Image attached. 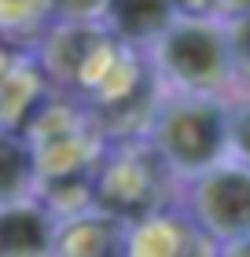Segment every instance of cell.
Instances as JSON below:
<instances>
[{
	"instance_id": "obj_1",
	"label": "cell",
	"mask_w": 250,
	"mask_h": 257,
	"mask_svg": "<svg viewBox=\"0 0 250 257\" xmlns=\"http://www.w3.org/2000/svg\"><path fill=\"white\" fill-rule=\"evenodd\" d=\"M158 140H162V151L177 166L199 169L217 158V151L224 144V121L206 103H184V107L165 114Z\"/></svg>"
},
{
	"instance_id": "obj_2",
	"label": "cell",
	"mask_w": 250,
	"mask_h": 257,
	"mask_svg": "<svg viewBox=\"0 0 250 257\" xmlns=\"http://www.w3.org/2000/svg\"><path fill=\"white\" fill-rule=\"evenodd\" d=\"M165 66L188 85H210L228 66V48L221 33L206 26H181L165 37Z\"/></svg>"
},
{
	"instance_id": "obj_3",
	"label": "cell",
	"mask_w": 250,
	"mask_h": 257,
	"mask_svg": "<svg viewBox=\"0 0 250 257\" xmlns=\"http://www.w3.org/2000/svg\"><path fill=\"white\" fill-rule=\"evenodd\" d=\"M199 217L217 235H246L250 231V173L224 169L202 180L195 195Z\"/></svg>"
},
{
	"instance_id": "obj_4",
	"label": "cell",
	"mask_w": 250,
	"mask_h": 257,
	"mask_svg": "<svg viewBox=\"0 0 250 257\" xmlns=\"http://www.w3.org/2000/svg\"><path fill=\"white\" fill-rule=\"evenodd\" d=\"M173 0H114V22L129 37H151L170 22Z\"/></svg>"
},
{
	"instance_id": "obj_5",
	"label": "cell",
	"mask_w": 250,
	"mask_h": 257,
	"mask_svg": "<svg viewBox=\"0 0 250 257\" xmlns=\"http://www.w3.org/2000/svg\"><path fill=\"white\" fill-rule=\"evenodd\" d=\"M44 250V220L30 209H11L0 217V253H37Z\"/></svg>"
},
{
	"instance_id": "obj_6",
	"label": "cell",
	"mask_w": 250,
	"mask_h": 257,
	"mask_svg": "<svg viewBox=\"0 0 250 257\" xmlns=\"http://www.w3.org/2000/svg\"><path fill=\"white\" fill-rule=\"evenodd\" d=\"M30 177V158L26 151L11 140H0V195H11L19 191Z\"/></svg>"
},
{
	"instance_id": "obj_7",
	"label": "cell",
	"mask_w": 250,
	"mask_h": 257,
	"mask_svg": "<svg viewBox=\"0 0 250 257\" xmlns=\"http://www.w3.org/2000/svg\"><path fill=\"white\" fill-rule=\"evenodd\" d=\"M232 140H235V147H239V155L250 162V110H243L239 118H235V125H232Z\"/></svg>"
},
{
	"instance_id": "obj_8",
	"label": "cell",
	"mask_w": 250,
	"mask_h": 257,
	"mask_svg": "<svg viewBox=\"0 0 250 257\" xmlns=\"http://www.w3.org/2000/svg\"><path fill=\"white\" fill-rule=\"evenodd\" d=\"M63 11H96L103 0H55Z\"/></svg>"
},
{
	"instance_id": "obj_9",
	"label": "cell",
	"mask_w": 250,
	"mask_h": 257,
	"mask_svg": "<svg viewBox=\"0 0 250 257\" xmlns=\"http://www.w3.org/2000/svg\"><path fill=\"white\" fill-rule=\"evenodd\" d=\"M232 11H250V0H224Z\"/></svg>"
},
{
	"instance_id": "obj_10",
	"label": "cell",
	"mask_w": 250,
	"mask_h": 257,
	"mask_svg": "<svg viewBox=\"0 0 250 257\" xmlns=\"http://www.w3.org/2000/svg\"><path fill=\"white\" fill-rule=\"evenodd\" d=\"M235 253H250V242H239V246H235Z\"/></svg>"
}]
</instances>
